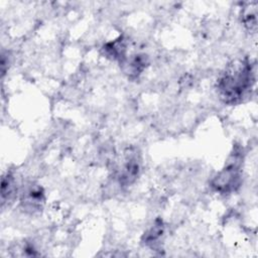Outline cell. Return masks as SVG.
<instances>
[{
    "mask_svg": "<svg viewBox=\"0 0 258 258\" xmlns=\"http://www.w3.org/2000/svg\"><path fill=\"white\" fill-rule=\"evenodd\" d=\"M103 50L108 57L119 60L120 63L126 59V44L122 37L106 43L103 47Z\"/></svg>",
    "mask_w": 258,
    "mask_h": 258,
    "instance_id": "obj_5",
    "label": "cell"
},
{
    "mask_svg": "<svg viewBox=\"0 0 258 258\" xmlns=\"http://www.w3.org/2000/svg\"><path fill=\"white\" fill-rule=\"evenodd\" d=\"M163 233V228L161 223L154 225L144 236L145 239V244L152 245L158 241V239L161 237Z\"/></svg>",
    "mask_w": 258,
    "mask_h": 258,
    "instance_id": "obj_7",
    "label": "cell"
},
{
    "mask_svg": "<svg viewBox=\"0 0 258 258\" xmlns=\"http://www.w3.org/2000/svg\"><path fill=\"white\" fill-rule=\"evenodd\" d=\"M44 202V192L40 185L30 184L21 195V205L23 209L35 212L41 209Z\"/></svg>",
    "mask_w": 258,
    "mask_h": 258,
    "instance_id": "obj_3",
    "label": "cell"
},
{
    "mask_svg": "<svg viewBox=\"0 0 258 258\" xmlns=\"http://www.w3.org/2000/svg\"><path fill=\"white\" fill-rule=\"evenodd\" d=\"M253 76L252 64L247 58L229 64L217 83V90L223 102L234 104L241 101L252 86Z\"/></svg>",
    "mask_w": 258,
    "mask_h": 258,
    "instance_id": "obj_1",
    "label": "cell"
},
{
    "mask_svg": "<svg viewBox=\"0 0 258 258\" xmlns=\"http://www.w3.org/2000/svg\"><path fill=\"white\" fill-rule=\"evenodd\" d=\"M15 180L10 174L2 178V200L5 198L10 199V197L13 196L15 192Z\"/></svg>",
    "mask_w": 258,
    "mask_h": 258,
    "instance_id": "obj_6",
    "label": "cell"
},
{
    "mask_svg": "<svg viewBox=\"0 0 258 258\" xmlns=\"http://www.w3.org/2000/svg\"><path fill=\"white\" fill-rule=\"evenodd\" d=\"M121 64H123L124 72L128 75V77L136 78L145 69L147 64V57L144 54H135L128 59L126 57Z\"/></svg>",
    "mask_w": 258,
    "mask_h": 258,
    "instance_id": "obj_4",
    "label": "cell"
},
{
    "mask_svg": "<svg viewBox=\"0 0 258 258\" xmlns=\"http://www.w3.org/2000/svg\"><path fill=\"white\" fill-rule=\"evenodd\" d=\"M241 152L234 151L226 166L220 170L211 182V186L220 194H231L236 191L242 182Z\"/></svg>",
    "mask_w": 258,
    "mask_h": 258,
    "instance_id": "obj_2",
    "label": "cell"
}]
</instances>
